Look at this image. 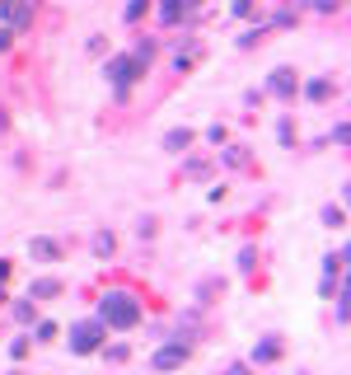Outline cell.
Instances as JSON below:
<instances>
[{
  "label": "cell",
  "mask_w": 351,
  "mask_h": 375,
  "mask_svg": "<svg viewBox=\"0 0 351 375\" xmlns=\"http://www.w3.org/2000/svg\"><path fill=\"white\" fill-rule=\"evenodd\" d=\"M276 356H281L276 343H263V348H258V361H276Z\"/></svg>",
  "instance_id": "8fae6325"
},
{
  "label": "cell",
  "mask_w": 351,
  "mask_h": 375,
  "mask_svg": "<svg viewBox=\"0 0 351 375\" xmlns=\"http://www.w3.org/2000/svg\"><path fill=\"white\" fill-rule=\"evenodd\" d=\"M183 356H188V348H183V343H178V348H164V352H155V366H160V371L183 366Z\"/></svg>",
  "instance_id": "52a82bcc"
},
{
  "label": "cell",
  "mask_w": 351,
  "mask_h": 375,
  "mask_svg": "<svg viewBox=\"0 0 351 375\" xmlns=\"http://www.w3.org/2000/svg\"><path fill=\"white\" fill-rule=\"evenodd\" d=\"M328 94H332V80H314V84H309V99H319V104H324Z\"/></svg>",
  "instance_id": "30bf717a"
},
{
  "label": "cell",
  "mask_w": 351,
  "mask_h": 375,
  "mask_svg": "<svg viewBox=\"0 0 351 375\" xmlns=\"http://www.w3.org/2000/svg\"><path fill=\"white\" fill-rule=\"evenodd\" d=\"M104 333H108L104 319H99V323H75V328H71V348H75V352H94Z\"/></svg>",
  "instance_id": "3957f363"
},
{
  "label": "cell",
  "mask_w": 351,
  "mask_h": 375,
  "mask_svg": "<svg viewBox=\"0 0 351 375\" xmlns=\"http://www.w3.org/2000/svg\"><path fill=\"white\" fill-rule=\"evenodd\" d=\"M52 295H61V282H56V277H38V282L28 286V300H52Z\"/></svg>",
  "instance_id": "5b68a950"
},
{
  "label": "cell",
  "mask_w": 351,
  "mask_h": 375,
  "mask_svg": "<svg viewBox=\"0 0 351 375\" xmlns=\"http://www.w3.org/2000/svg\"><path fill=\"white\" fill-rule=\"evenodd\" d=\"M99 319H104V328H132V323L141 319V305H136V295L112 291V295H104V305H99Z\"/></svg>",
  "instance_id": "6da1fadb"
},
{
  "label": "cell",
  "mask_w": 351,
  "mask_h": 375,
  "mask_svg": "<svg viewBox=\"0 0 351 375\" xmlns=\"http://www.w3.org/2000/svg\"><path fill=\"white\" fill-rule=\"evenodd\" d=\"M5 277H10V263H5V258H0V282H5Z\"/></svg>",
  "instance_id": "e0dca14e"
},
{
  "label": "cell",
  "mask_w": 351,
  "mask_h": 375,
  "mask_svg": "<svg viewBox=\"0 0 351 375\" xmlns=\"http://www.w3.org/2000/svg\"><path fill=\"white\" fill-rule=\"evenodd\" d=\"M28 253H33L38 263H56V258H61V244H56V240H33V244H28Z\"/></svg>",
  "instance_id": "277c9868"
},
{
  "label": "cell",
  "mask_w": 351,
  "mask_h": 375,
  "mask_svg": "<svg viewBox=\"0 0 351 375\" xmlns=\"http://www.w3.org/2000/svg\"><path fill=\"white\" fill-rule=\"evenodd\" d=\"M164 146H169V150H188L192 132H188V127H183V132H169V136H164Z\"/></svg>",
  "instance_id": "ba28073f"
},
{
  "label": "cell",
  "mask_w": 351,
  "mask_h": 375,
  "mask_svg": "<svg viewBox=\"0 0 351 375\" xmlns=\"http://www.w3.org/2000/svg\"><path fill=\"white\" fill-rule=\"evenodd\" d=\"M234 14H253V0H234Z\"/></svg>",
  "instance_id": "9a60e30c"
},
{
  "label": "cell",
  "mask_w": 351,
  "mask_h": 375,
  "mask_svg": "<svg viewBox=\"0 0 351 375\" xmlns=\"http://www.w3.org/2000/svg\"><path fill=\"white\" fill-rule=\"evenodd\" d=\"M145 66H150V61H141V56H112L108 61V80L117 84V94H127V84H132L136 76H145Z\"/></svg>",
  "instance_id": "7a4b0ae2"
},
{
  "label": "cell",
  "mask_w": 351,
  "mask_h": 375,
  "mask_svg": "<svg viewBox=\"0 0 351 375\" xmlns=\"http://www.w3.org/2000/svg\"><path fill=\"white\" fill-rule=\"evenodd\" d=\"M197 0H164V19H178V10H192Z\"/></svg>",
  "instance_id": "9c48e42d"
},
{
  "label": "cell",
  "mask_w": 351,
  "mask_h": 375,
  "mask_svg": "<svg viewBox=\"0 0 351 375\" xmlns=\"http://www.w3.org/2000/svg\"><path fill=\"white\" fill-rule=\"evenodd\" d=\"M271 94H276V99H291V94H295V76H291V71H271Z\"/></svg>",
  "instance_id": "8992f818"
},
{
  "label": "cell",
  "mask_w": 351,
  "mask_h": 375,
  "mask_svg": "<svg viewBox=\"0 0 351 375\" xmlns=\"http://www.w3.org/2000/svg\"><path fill=\"white\" fill-rule=\"evenodd\" d=\"M52 338H56V323L43 319V323H38V343H52Z\"/></svg>",
  "instance_id": "7c38bea8"
},
{
  "label": "cell",
  "mask_w": 351,
  "mask_h": 375,
  "mask_svg": "<svg viewBox=\"0 0 351 375\" xmlns=\"http://www.w3.org/2000/svg\"><path fill=\"white\" fill-rule=\"evenodd\" d=\"M0 305H5V291H0Z\"/></svg>",
  "instance_id": "ac0fdd59"
},
{
  "label": "cell",
  "mask_w": 351,
  "mask_h": 375,
  "mask_svg": "<svg viewBox=\"0 0 351 375\" xmlns=\"http://www.w3.org/2000/svg\"><path fill=\"white\" fill-rule=\"evenodd\" d=\"M94 253H104V258H108V253H112V235H99V240H94Z\"/></svg>",
  "instance_id": "4fadbf2b"
},
{
  "label": "cell",
  "mask_w": 351,
  "mask_h": 375,
  "mask_svg": "<svg viewBox=\"0 0 351 375\" xmlns=\"http://www.w3.org/2000/svg\"><path fill=\"white\" fill-rule=\"evenodd\" d=\"M5 47H10V28L0 24V52H5Z\"/></svg>",
  "instance_id": "2e32d148"
},
{
  "label": "cell",
  "mask_w": 351,
  "mask_h": 375,
  "mask_svg": "<svg viewBox=\"0 0 351 375\" xmlns=\"http://www.w3.org/2000/svg\"><path fill=\"white\" fill-rule=\"evenodd\" d=\"M24 352H28V338H14V343H10V356H14V361H19Z\"/></svg>",
  "instance_id": "5bb4252c"
}]
</instances>
